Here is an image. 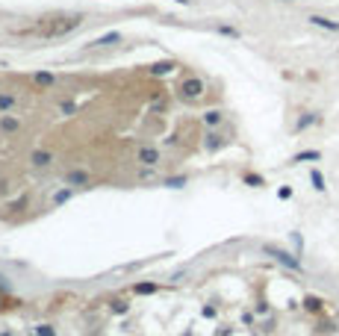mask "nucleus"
Masks as SVG:
<instances>
[{
    "instance_id": "nucleus-1",
    "label": "nucleus",
    "mask_w": 339,
    "mask_h": 336,
    "mask_svg": "<svg viewBox=\"0 0 339 336\" xmlns=\"http://www.w3.org/2000/svg\"><path fill=\"white\" fill-rule=\"evenodd\" d=\"M80 27V15H71V18H53L48 24H39L35 30H30L32 35H45V39H56V35H65L71 30Z\"/></svg>"
},
{
    "instance_id": "nucleus-2",
    "label": "nucleus",
    "mask_w": 339,
    "mask_h": 336,
    "mask_svg": "<svg viewBox=\"0 0 339 336\" xmlns=\"http://www.w3.org/2000/svg\"><path fill=\"white\" fill-rule=\"evenodd\" d=\"M204 80L201 77H186L183 83H180V97H186V100H198L201 95H204Z\"/></svg>"
},
{
    "instance_id": "nucleus-3",
    "label": "nucleus",
    "mask_w": 339,
    "mask_h": 336,
    "mask_svg": "<svg viewBox=\"0 0 339 336\" xmlns=\"http://www.w3.org/2000/svg\"><path fill=\"white\" fill-rule=\"evenodd\" d=\"M266 254H272V256L277 259V263H283L286 269H295V272L301 269V263H298V259H295L292 254H286V251H280V248H266Z\"/></svg>"
},
{
    "instance_id": "nucleus-4",
    "label": "nucleus",
    "mask_w": 339,
    "mask_h": 336,
    "mask_svg": "<svg viewBox=\"0 0 339 336\" xmlns=\"http://www.w3.org/2000/svg\"><path fill=\"white\" fill-rule=\"evenodd\" d=\"M136 160L142 162V165H160V151L157 147H139V154H136Z\"/></svg>"
},
{
    "instance_id": "nucleus-5",
    "label": "nucleus",
    "mask_w": 339,
    "mask_h": 336,
    "mask_svg": "<svg viewBox=\"0 0 339 336\" xmlns=\"http://www.w3.org/2000/svg\"><path fill=\"white\" fill-rule=\"evenodd\" d=\"M30 162H32L35 168H48V165L53 162V154H50V151H35V154L30 157Z\"/></svg>"
},
{
    "instance_id": "nucleus-6",
    "label": "nucleus",
    "mask_w": 339,
    "mask_h": 336,
    "mask_svg": "<svg viewBox=\"0 0 339 336\" xmlns=\"http://www.w3.org/2000/svg\"><path fill=\"white\" fill-rule=\"evenodd\" d=\"M307 21H310L313 27H324V30H333V32L339 30V21H330V18H322V15H310Z\"/></svg>"
},
{
    "instance_id": "nucleus-7",
    "label": "nucleus",
    "mask_w": 339,
    "mask_h": 336,
    "mask_svg": "<svg viewBox=\"0 0 339 336\" xmlns=\"http://www.w3.org/2000/svg\"><path fill=\"white\" fill-rule=\"evenodd\" d=\"M65 183H68V186H86V183H89V174H86V171H68V174H65Z\"/></svg>"
},
{
    "instance_id": "nucleus-8",
    "label": "nucleus",
    "mask_w": 339,
    "mask_h": 336,
    "mask_svg": "<svg viewBox=\"0 0 339 336\" xmlns=\"http://www.w3.org/2000/svg\"><path fill=\"white\" fill-rule=\"evenodd\" d=\"M18 127H21V121L12 118V115H3V118H0V130H3V133H18Z\"/></svg>"
},
{
    "instance_id": "nucleus-9",
    "label": "nucleus",
    "mask_w": 339,
    "mask_h": 336,
    "mask_svg": "<svg viewBox=\"0 0 339 336\" xmlns=\"http://www.w3.org/2000/svg\"><path fill=\"white\" fill-rule=\"evenodd\" d=\"M304 310H307V313H319V310H322V301H319L316 295H307V298H304Z\"/></svg>"
},
{
    "instance_id": "nucleus-10",
    "label": "nucleus",
    "mask_w": 339,
    "mask_h": 336,
    "mask_svg": "<svg viewBox=\"0 0 339 336\" xmlns=\"http://www.w3.org/2000/svg\"><path fill=\"white\" fill-rule=\"evenodd\" d=\"M154 292H160V283H139L136 286V295H154Z\"/></svg>"
},
{
    "instance_id": "nucleus-11",
    "label": "nucleus",
    "mask_w": 339,
    "mask_h": 336,
    "mask_svg": "<svg viewBox=\"0 0 339 336\" xmlns=\"http://www.w3.org/2000/svg\"><path fill=\"white\" fill-rule=\"evenodd\" d=\"M18 100H15V95H0V112H6V109H12Z\"/></svg>"
},
{
    "instance_id": "nucleus-12",
    "label": "nucleus",
    "mask_w": 339,
    "mask_h": 336,
    "mask_svg": "<svg viewBox=\"0 0 339 336\" xmlns=\"http://www.w3.org/2000/svg\"><path fill=\"white\" fill-rule=\"evenodd\" d=\"M310 180H313V186L319 192H324V177H322V171H310Z\"/></svg>"
},
{
    "instance_id": "nucleus-13",
    "label": "nucleus",
    "mask_w": 339,
    "mask_h": 336,
    "mask_svg": "<svg viewBox=\"0 0 339 336\" xmlns=\"http://www.w3.org/2000/svg\"><path fill=\"white\" fill-rule=\"evenodd\" d=\"M221 144H224V142H221L218 133H210V136H207V147H210V151H215V147H221Z\"/></svg>"
},
{
    "instance_id": "nucleus-14",
    "label": "nucleus",
    "mask_w": 339,
    "mask_h": 336,
    "mask_svg": "<svg viewBox=\"0 0 339 336\" xmlns=\"http://www.w3.org/2000/svg\"><path fill=\"white\" fill-rule=\"evenodd\" d=\"M204 121H207V124H221V112H218V109L207 112V115H204Z\"/></svg>"
},
{
    "instance_id": "nucleus-15",
    "label": "nucleus",
    "mask_w": 339,
    "mask_h": 336,
    "mask_svg": "<svg viewBox=\"0 0 339 336\" xmlns=\"http://www.w3.org/2000/svg\"><path fill=\"white\" fill-rule=\"evenodd\" d=\"M32 80L39 83V86H50V83H53V74H35Z\"/></svg>"
},
{
    "instance_id": "nucleus-16",
    "label": "nucleus",
    "mask_w": 339,
    "mask_h": 336,
    "mask_svg": "<svg viewBox=\"0 0 339 336\" xmlns=\"http://www.w3.org/2000/svg\"><path fill=\"white\" fill-rule=\"evenodd\" d=\"M319 157H322L319 151H304V154H298V157H295V162H304V160H319Z\"/></svg>"
},
{
    "instance_id": "nucleus-17",
    "label": "nucleus",
    "mask_w": 339,
    "mask_h": 336,
    "mask_svg": "<svg viewBox=\"0 0 339 336\" xmlns=\"http://www.w3.org/2000/svg\"><path fill=\"white\" fill-rule=\"evenodd\" d=\"M32 336H56V333H53V327H48V324H39Z\"/></svg>"
},
{
    "instance_id": "nucleus-18",
    "label": "nucleus",
    "mask_w": 339,
    "mask_h": 336,
    "mask_svg": "<svg viewBox=\"0 0 339 336\" xmlns=\"http://www.w3.org/2000/svg\"><path fill=\"white\" fill-rule=\"evenodd\" d=\"M313 121H316V115H307V118H301V121H298V130H304V127H307V124H313Z\"/></svg>"
},
{
    "instance_id": "nucleus-19",
    "label": "nucleus",
    "mask_w": 339,
    "mask_h": 336,
    "mask_svg": "<svg viewBox=\"0 0 339 336\" xmlns=\"http://www.w3.org/2000/svg\"><path fill=\"white\" fill-rule=\"evenodd\" d=\"M68 198H71V192L65 189V192H56V198H53V201H56V204H62V201H68Z\"/></svg>"
},
{
    "instance_id": "nucleus-20",
    "label": "nucleus",
    "mask_w": 339,
    "mask_h": 336,
    "mask_svg": "<svg viewBox=\"0 0 339 336\" xmlns=\"http://www.w3.org/2000/svg\"><path fill=\"white\" fill-rule=\"evenodd\" d=\"M112 310H115V313H127V304L124 301H115V307H112Z\"/></svg>"
},
{
    "instance_id": "nucleus-21",
    "label": "nucleus",
    "mask_w": 339,
    "mask_h": 336,
    "mask_svg": "<svg viewBox=\"0 0 339 336\" xmlns=\"http://www.w3.org/2000/svg\"><path fill=\"white\" fill-rule=\"evenodd\" d=\"M245 180H248V183H254V186H262V177H254V174H248Z\"/></svg>"
},
{
    "instance_id": "nucleus-22",
    "label": "nucleus",
    "mask_w": 339,
    "mask_h": 336,
    "mask_svg": "<svg viewBox=\"0 0 339 336\" xmlns=\"http://www.w3.org/2000/svg\"><path fill=\"white\" fill-rule=\"evenodd\" d=\"M0 336H12V333H0Z\"/></svg>"
}]
</instances>
